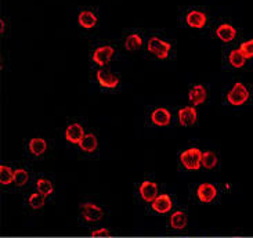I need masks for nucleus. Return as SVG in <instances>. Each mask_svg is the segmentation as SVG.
<instances>
[{
	"label": "nucleus",
	"instance_id": "nucleus-1",
	"mask_svg": "<svg viewBox=\"0 0 253 238\" xmlns=\"http://www.w3.org/2000/svg\"><path fill=\"white\" fill-rule=\"evenodd\" d=\"M143 51L144 54L157 61H173L177 55L176 42L164 31L147 32Z\"/></svg>",
	"mask_w": 253,
	"mask_h": 238
},
{
	"label": "nucleus",
	"instance_id": "nucleus-2",
	"mask_svg": "<svg viewBox=\"0 0 253 238\" xmlns=\"http://www.w3.org/2000/svg\"><path fill=\"white\" fill-rule=\"evenodd\" d=\"M121 45L117 42L101 39L90 43L89 48V58L91 67L105 68L111 62H114L119 57Z\"/></svg>",
	"mask_w": 253,
	"mask_h": 238
},
{
	"label": "nucleus",
	"instance_id": "nucleus-3",
	"mask_svg": "<svg viewBox=\"0 0 253 238\" xmlns=\"http://www.w3.org/2000/svg\"><path fill=\"white\" fill-rule=\"evenodd\" d=\"M178 24L194 31H206L212 25V17L206 7L187 6L180 8Z\"/></svg>",
	"mask_w": 253,
	"mask_h": 238
},
{
	"label": "nucleus",
	"instance_id": "nucleus-4",
	"mask_svg": "<svg viewBox=\"0 0 253 238\" xmlns=\"http://www.w3.org/2000/svg\"><path fill=\"white\" fill-rule=\"evenodd\" d=\"M90 81L93 82L101 92H105V93H115L122 88V76L108 67H105V68L91 67Z\"/></svg>",
	"mask_w": 253,
	"mask_h": 238
},
{
	"label": "nucleus",
	"instance_id": "nucleus-5",
	"mask_svg": "<svg viewBox=\"0 0 253 238\" xmlns=\"http://www.w3.org/2000/svg\"><path fill=\"white\" fill-rule=\"evenodd\" d=\"M252 88L244 82H235L223 95V102L230 107H244L252 101Z\"/></svg>",
	"mask_w": 253,
	"mask_h": 238
},
{
	"label": "nucleus",
	"instance_id": "nucleus-6",
	"mask_svg": "<svg viewBox=\"0 0 253 238\" xmlns=\"http://www.w3.org/2000/svg\"><path fill=\"white\" fill-rule=\"evenodd\" d=\"M145 121L152 128H170L176 122V116L165 105H152L145 109Z\"/></svg>",
	"mask_w": 253,
	"mask_h": 238
},
{
	"label": "nucleus",
	"instance_id": "nucleus-7",
	"mask_svg": "<svg viewBox=\"0 0 253 238\" xmlns=\"http://www.w3.org/2000/svg\"><path fill=\"white\" fill-rule=\"evenodd\" d=\"M202 154H204V151L195 145H190V147L180 150L177 154L178 169L184 170V172L201 170L202 169Z\"/></svg>",
	"mask_w": 253,
	"mask_h": 238
},
{
	"label": "nucleus",
	"instance_id": "nucleus-8",
	"mask_svg": "<svg viewBox=\"0 0 253 238\" xmlns=\"http://www.w3.org/2000/svg\"><path fill=\"white\" fill-rule=\"evenodd\" d=\"M211 34L213 38L219 39L221 43H224L226 46L234 45L237 39L240 38V31L238 28L234 25L233 22L227 20H217L212 22L211 25Z\"/></svg>",
	"mask_w": 253,
	"mask_h": 238
},
{
	"label": "nucleus",
	"instance_id": "nucleus-9",
	"mask_svg": "<svg viewBox=\"0 0 253 238\" xmlns=\"http://www.w3.org/2000/svg\"><path fill=\"white\" fill-rule=\"evenodd\" d=\"M147 32L141 28H129L125 29L121 36V48L125 53L133 54L138 50H143Z\"/></svg>",
	"mask_w": 253,
	"mask_h": 238
},
{
	"label": "nucleus",
	"instance_id": "nucleus-10",
	"mask_svg": "<svg viewBox=\"0 0 253 238\" xmlns=\"http://www.w3.org/2000/svg\"><path fill=\"white\" fill-rule=\"evenodd\" d=\"M134 194H136V199H138L140 202L150 205L159 194H162L161 184L155 182L151 176H145L136 183Z\"/></svg>",
	"mask_w": 253,
	"mask_h": 238
},
{
	"label": "nucleus",
	"instance_id": "nucleus-11",
	"mask_svg": "<svg viewBox=\"0 0 253 238\" xmlns=\"http://www.w3.org/2000/svg\"><path fill=\"white\" fill-rule=\"evenodd\" d=\"M51 150V143L43 136H32L24 140V151L27 157L34 159H44Z\"/></svg>",
	"mask_w": 253,
	"mask_h": 238
},
{
	"label": "nucleus",
	"instance_id": "nucleus-12",
	"mask_svg": "<svg viewBox=\"0 0 253 238\" xmlns=\"http://www.w3.org/2000/svg\"><path fill=\"white\" fill-rule=\"evenodd\" d=\"M105 216V211L101 205L93 199H84L79 206V219L86 225H96Z\"/></svg>",
	"mask_w": 253,
	"mask_h": 238
},
{
	"label": "nucleus",
	"instance_id": "nucleus-13",
	"mask_svg": "<svg viewBox=\"0 0 253 238\" xmlns=\"http://www.w3.org/2000/svg\"><path fill=\"white\" fill-rule=\"evenodd\" d=\"M76 22L78 27L86 31V32H91L98 28L100 25V11L98 8L93 6H86L79 8V11L76 14Z\"/></svg>",
	"mask_w": 253,
	"mask_h": 238
},
{
	"label": "nucleus",
	"instance_id": "nucleus-14",
	"mask_svg": "<svg viewBox=\"0 0 253 238\" xmlns=\"http://www.w3.org/2000/svg\"><path fill=\"white\" fill-rule=\"evenodd\" d=\"M191 198L199 204H214L219 198V186L214 183H199L191 189Z\"/></svg>",
	"mask_w": 253,
	"mask_h": 238
},
{
	"label": "nucleus",
	"instance_id": "nucleus-15",
	"mask_svg": "<svg viewBox=\"0 0 253 238\" xmlns=\"http://www.w3.org/2000/svg\"><path fill=\"white\" fill-rule=\"evenodd\" d=\"M78 154L82 155L83 158H93L98 157L100 154V142H98V133L96 130L89 129L86 135L82 139V142L76 145Z\"/></svg>",
	"mask_w": 253,
	"mask_h": 238
},
{
	"label": "nucleus",
	"instance_id": "nucleus-16",
	"mask_svg": "<svg viewBox=\"0 0 253 238\" xmlns=\"http://www.w3.org/2000/svg\"><path fill=\"white\" fill-rule=\"evenodd\" d=\"M247 57L241 51L240 46L230 45L223 50V67L226 69H244L248 64Z\"/></svg>",
	"mask_w": 253,
	"mask_h": 238
},
{
	"label": "nucleus",
	"instance_id": "nucleus-17",
	"mask_svg": "<svg viewBox=\"0 0 253 238\" xmlns=\"http://www.w3.org/2000/svg\"><path fill=\"white\" fill-rule=\"evenodd\" d=\"M86 132H87V129L84 128L82 121L78 119V118H72V119H68L67 125L64 126L62 139L65 140L67 144L76 147L78 144L82 142V139L86 135Z\"/></svg>",
	"mask_w": 253,
	"mask_h": 238
},
{
	"label": "nucleus",
	"instance_id": "nucleus-18",
	"mask_svg": "<svg viewBox=\"0 0 253 238\" xmlns=\"http://www.w3.org/2000/svg\"><path fill=\"white\" fill-rule=\"evenodd\" d=\"M187 98L190 101V105L201 107L205 105L211 98V88L205 83H191L187 90Z\"/></svg>",
	"mask_w": 253,
	"mask_h": 238
},
{
	"label": "nucleus",
	"instance_id": "nucleus-19",
	"mask_svg": "<svg viewBox=\"0 0 253 238\" xmlns=\"http://www.w3.org/2000/svg\"><path fill=\"white\" fill-rule=\"evenodd\" d=\"M176 125L181 128H194L199 121V112L194 105H183L176 109Z\"/></svg>",
	"mask_w": 253,
	"mask_h": 238
},
{
	"label": "nucleus",
	"instance_id": "nucleus-20",
	"mask_svg": "<svg viewBox=\"0 0 253 238\" xmlns=\"http://www.w3.org/2000/svg\"><path fill=\"white\" fill-rule=\"evenodd\" d=\"M173 208H174V198L166 192L159 194L150 204V211L157 215H166L169 212H173Z\"/></svg>",
	"mask_w": 253,
	"mask_h": 238
},
{
	"label": "nucleus",
	"instance_id": "nucleus-21",
	"mask_svg": "<svg viewBox=\"0 0 253 238\" xmlns=\"http://www.w3.org/2000/svg\"><path fill=\"white\" fill-rule=\"evenodd\" d=\"M32 179V168L25 162L15 163V179H14V189H24L27 187Z\"/></svg>",
	"mask_w": 253,
	"mask_h": 238
},
{
	"label": "nucleus",
	"instance_id": "nucleus-22",
	"mask_svg": "<svg viewBox=\"0 0 253 238\" xmlns=\"http://www.w3.org/2000/svg\"><path fill=\"white\" fill-rule=\"evenodd\" d=\"M35 191H38L46 199L53 197L55 192V184L53 182V179L46 176V175L36 176V179H35Z\"/></svg>",
	"mask_w": 253,
	"mask_h": 238
},
{
	"label": "nucleus",
	"instance_id": "nucleus-23",
	"mask_svg": "<svg viewBox=\"0 0 253 238\" xmlns=\"http://www.w3.org/2000/svg\"><path fill=\"white\" fill-rule=\"evenodd\" d=\"M168 226L173 230H184L188 226V213L185 209H176L170 212L168 218Z\"/></svg>",
	"mask_w": 253,
	"mask_h": 238
},
{
	"label": "nucleus",
	"instance_id": "nucleus-24",
	"mask_svg": "<svg viewBox=\"0 0 253 238\" xmlns=\"http://www.w3.org/2000/svg\"><path fill=\"white\" fill-rule=\"evenodd\" d=\"M14 179H15V165L10 162L0 165V184L1 189L14 187Z\"/></svg>",
	"mask_w": 253,
	"mask_h": 238
},
{
	"label": "nucleus",
	"instance_id": "nucleus-25",
	"mask_svg": "<svg viewBox=\"0 0 253 238\" xmlns=\"http://www.w3.org/2000/svg\"><path fill=\"white\" fill-rule=\"evenodd\" d=\"M44 204H46V198L43 197L42 194H39L38 191L28 194V197L25 198V206L29 211H42L44 208Z\"/></svg>",
	"mask_w": 253,
	"mask_h": 238
},
{
	"label": "nucleus",
	"instance_id": "nucleus-26",
	"mask_svg": "<svg viewBox=\"0 0 253 238\" xmlns=\"http://www.w3.org/2000/svg\"><path fill=\"white\" fill-rule=\"evenodd\" d=\"M219 163H220V158L216 151L204 150V154H202V169L204 170L217 169Z\"/></svg>",
	"mask_w": 253,
	"mask_h": 238
},
{
	"label": "nucleus",
	"instance_id": "nucleus-27",
	"mask_svg": "<svg viewBox=\"0 0 253 238\" xmlns=\"http://www.w3.org/2000/svg\"><path fill=\"white\" fill-rule=\"evenodd\" d=\"M240 48L248 60H253V39L241 42Z\"/></svg>",
	"mask_w": 253,
	"mask_h": 238
},
{
	"label": "nucleus",
	"instance_id": "nucleus-28",
	"mask_svg": "<svg viewBox=\"0 0 253 238\" xmlns=\"http://www.w3.org/2000/svg\"><path fill=\"white\" fill-rule=\"evenodd\" d=\"M91 237H110L112 236V232L110 229H105V227H100V229H93L90 232Z\"/></svg>",
	"mask_w": 253,
	"mask_h": 238
},
{
	"label": "nucleus",
	"instance_id": "nucleus-29",
	"mask_svg": "<svg viewBox=\"0 0 253 238\" xmlns=\"http://www.w3.org/2000/svg\"><path fill=\"white\" fill-rule=\"evenodd\" d=\"M0 24H1V36L4 38V36H7V34H8V20H7L6 17H3Z\"/></svg>",
	"mask_w": 253,
	"mask_h": 238
}]
</instances>
